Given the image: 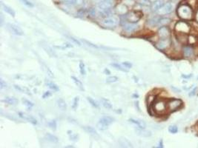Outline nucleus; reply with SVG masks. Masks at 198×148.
<instances>
[{
	"label": "nucleus",
	"mask_w": 198,
	"mask_h": 148,
	"mask_svg": "<svg viewBox=\"0 0 198 148\" xmlns=\"http://www.w3.org/2000/svg\"><path fill=\"white\" fill-rule=\"evenodd\" d=\"M177 12L178 16L183 20H191L193 18V8L188 4H181Z\"/></svg>",
	"instance_id": "1"
},
{
	"label": "nucleus",
	"mask_w": 198,
	"mask_h": 148,
	"mask_svg": "<svg viewBox=\"0 0 198 148\" xmlns=\"http://www.w3.org/2000/svg\"><path fill=\"white\" fill-rule=\"evenodd\" d=\"M190 30V25L184 21L178 22L175 25V31L180 34H187Z\"/></svg>",
	"instance_id": "2"
},
{
	"label": "nucleus",
	"mask_w": 198,
	"mask_h": 148,
	"mask_svg": "<svg viewBox=\"0 0 198 148\" xmlns=\"http://www.w3.org/2000/svg\"><path fill=\"white\" fill-rule=\"evenodd\" d=\"M142 13L139 11H131L128 12L125 15V20L128 22L137 23L142 18Z\"/></svg>",
	"instance_id": "3"
},
{
	"label": "nucleus",
	"mask_w": 198,
	"mask_h": 148,
	"mask_svg": "<svg viewBox=\"0 0 198 148\" xmlns=\"http://www.w3.org/2000/svg\"><path fill=\"white\" fill-rule=\"evenodd\" d=\"M173 9L174 5L172 2H167L163 5L156 13L160 16L166 15V14H169L170 13L173 11Z\"/></svg>",
	"instance_id": "4"
},
{
	"label": "nucleus",
	"mask_w": 198,
	"mask_h": 148,
	"mask_svg": "<svg viewBox=\"0 0 198 148\" xmlns=\"http://www.w3.org/2000/svg\"><path fill=\"white\" fill-rule=\"evenodd\" d=\"M167 109V104L163 100H159L154 103V110L158 114H163L166 112Z\"/></svg>",
	"instance_id": "5"
},
{
	"label": "nucleus",
	"mask_w": 198,
	"mask_h": 148,
	"mask_svg": "<svg viewBox=\"0 0 198 148\" xmlns=\"http://www.w3.org/2000/svg\"><path fill=\"white\" fill-rule=\"evenodd\" d=\"M119 23V19L116 16H108L105 18L103 21V25L106 27H116Z\"/></svg>",
	"instance_id": "6"
},
{
	"label": "nucleus",
	"mask_w": 198,
	"mask_h": 148,
	"mask_svg": "<svg viewBox=\"0 0 198 148\" xmlns=\"http://www.w3.org/2000/svg\"><path fill=\"white\" fill-rule=\"evenodd\" d=\"M7 28L11 34L16 36H23L24 32L18 25H14V24L8 23L7 24Z\"/></svg>",
	"instance_id": "7"
},
{
	"label": "nucleus",
	"mask_w": 198,
	"mask_h": 148,
	"mask_svg": "<svg viewBox=\"0 0 198 148\" xmlns=\"http://www.w3.org/2000/svg\"><path fill=\"white\" fill-rule=\"evenodd\" d=\"M181 105H182V102H181V100L173 98V99L169 100L168 103H167V109L172 112V111L177 110Z\"/></svg>",
	"instance_id": "8"
},
{
	"label": "nucleus",
	"mask_w": 198,
	"mask_h": 148,
	"mask_svg": "<svg viewBox=\"0 0 198 148\" xmlns=\"http://www.w3.org/2000/svg\"><path fill=\"white\" fill-rule=\"evenodd\" d=\"M171 43H172V42H171L170 38H167V39H160V41L156 44V47H157L159 50H163L168 48V47L170 46Z\"/></svg>",
	"instance_id": "9"
},
{
	"label": "nucleus",
	"mask_w": 198,
	"mask_h": 148,
	"mask_svg": "<svg viewBox=\"0 0 198 148\" xmlns=\"http://www.w3.org/2000/svg\"><path fill=\"white\" fill-rule=\"evenodd\" d=\"M158 35L160 39H167L170 38L171 32L169 28L166 26H162L158 30Z\"/></svg>",
	"instance_id": "10"
},
{
	"label": "nucleus",
	"mask_w": 198,
	"mask_h": 148,
	"mask_svg": "<svg viewBox=\"0 0 198 148\" xmlns=\"http://www.w3.org/2000/svg\"><path fill=\"white\" fill-rule=\"evenodd\" d=\"M40 46L42 47L43 50L48 54L50 57H57V54L54 52V50L48 45V44H47L45 42H41Z\"/></svg>",
	"instance_id": "11"
},
{
	"label": "nucleus",
	"mask_w": 198,
	"mask_h": 148,
	"mask_svg": "<svg viewBox=\"0 0 198 148\" xmlns=\"http://www.w3.org/2000/svg\"><path fill=\"white\" fill-rule=\"evenodd\" d=\"M18 115H19V116L20 117V118H23V119H25V120H26V121H28V122H30V123L33 124V125H37V119H36L34 117L30 116V115L26 114V113H21V112L18 113Z\"/></svg>",
	"instance_id": "12"
},
{
	"label": "nucleus",
	"mask_w": 198,
	"mask_h": 148,
	"mask_svg": "<svg viewBox=\"0 0 198 148\" xmlns=\"http://www.w3.org/2000/svg\"><path fill=\"white\" fill-rule=\"evenodd\" d=\"M139 25H137L136 23H131V22H128L125 23L124 25H123V28L126 32L128 33H132L134 31H135L138 28Z\"/></svg>",
	"instance_id": "13"
},
{
	"label": "nucleus",
	"mask_w": 198,
	"mask_h": 148,
	"mask_svg": "<svg viewBox=\"0 0 198 148\" xmlns=\"http://www.w3.org/2000/svg\"><path fill=\"white\" fill-rule=\"evenodd\" d=\"M116 12H117V14L119 15H125V14L128 13V8L127 6L124 4H119L117 5V7L115 8Z\"/></svg>",
	"instance_id": "14"
},
{
	"label": "nucleus",
	"mask_w": 198,
	"mask_h": 148,
	"mask_svg": "<svg viewBox=\"0 0 198 148\" xmlns=\"http://www.w3.org/2000/svg\"><path fill=\"white\" fill-rule=\"evenodd\" d=\"M128 121H129L131 123L134 124L135 125H137L139 128L145 129L146 127V123H145V122L141 119H139V118H129Z\"/></svg>",
	"instance_id": "15"
},
{
	"label": "nucleus",
	"mask_w": 198,
	"mask_h": 148,
	"mask_svg": "<svg viewBox=\"0 0 198 148\" xmlns=\"http://www.w3.org/2000/svg\"><path fill=\"white\" fill-rule=\"evenodd\" d=\"M164 4L165 3L163 0H155V1L151 5V8H152V10H153V11L157 12Z\"/></svg>",
	"instance_id": "16"
},
{
	"label": "nucleus",
	"mask_w": 198,
	"mask_h": 148,
	"mask_svg": "<svg viewBox=\"0 0 198 148\" xmlns=\"http://www.w3.org/2000/svg\"><path fill=\"white\" fill-rule=\"evenodd\" d=\"M99 122H100V123L103 124V125L108 126H108L111 125V124L114 122V118L111 116H103V118H101L100 119H99Z\"/></svg>",
	"instance_id": "17"
},
{
	"label": "nucleus",
	"mask_w": 198,
	"mask_h": 148,
	"mask_svg": "<svg viewBox=\"0 0 198 148\" xmlns=\"http://www.w3.org/2000/svg\"><path fill=\"white\" fill-rule=\"evenodd\" d=\"M183 54H184L185 57L189 58L193 56L194 55V50L192 47L186 46L183 48Z\"/></svg>",
	"instance_id": "18"
},
{
	"label": "nucleus",
	"mask_w": 198,
	"mask_h": 148,
	"mask_svg": "<svg viewBox=\"0 0 198 148\" xmlns=\"http://www.w3.org/2000/svg\"><path fill=\"white\" fill-rule=\"evenodd\" d=\"M14 87L16 90L19 91V92L23 93V94H25L27 95H31V93H30V90H29L28 87H23V86H20V85H14Z\"/></svg>",
	"instance_id": "19"
},
{
	"label": "nucleus",
	"mask_w": 198,
	"mask_h": 148,
	"mask_svg": "<svg viewBox=\"0 0 198 148\" xmlns=\"http://www.w3.org/2000/svg\"><path fill=\"white\" fill-rule=\"evenodd\" d=\"M45 138L47 141H48V142H51V143H54V144L58 143V142H59V139H58L57 137L54 136V135L51 134V133H46L45 136Z\"/></svg>",
	"instance_id": "20"
},
{
	"label": "nucleus",
	"mask_w": 198,
	"mask_h": 148,
	"mask_svg": "<svg viewBox=\"0 0 198 148\" xmlns=\"http://www.w3.org/2000/svg\"><path fill=\"white\" fill-rule=\"evenodd\" d=\"M118 142H119V145H120L121 147H132L131 143L129 141L125 138H120L119 139V141H118Z\"/></svg>",
	"instance_id": "21"
},
{
	"label": "nucleus",
	"mask_w": 198,
	"mask_h": 148,
	"mask_svg": "<svg viewBox=\"0 0 198 148\" xmlns=\"http://www.w3.org/2000/svg\"><path fill=\"white\" fill-rule=\"evenodd\" d=\"M2 102L10 105H16L19 102V100L14 97H6L5 99L2 100Z\"/></svg>",
	"instance_id": "22"
},
{
	"label": "nucleus",
	"mask_w": 198,
	"mask_h": 148,
	"mask_svg": "<svg viewBox=\"0 0 198 148\" xmlns=\"http://www.w3.org/2000/svg\"><path fill=\"white\" fill-rule=\"evenodd\" d=\"M45 85H46L47 87H48L51 90H52L54 91H58L59 90V87H58V86L56 85L55 83H54L53 82L50 81V80L45 79Z\"/></svg>",
	"instance_id": "23"
},
{
	"label": "nucleus",
	"mask_w": 198,
	"mask_h": 148,
	"mask_svg": "<svg viewBox=\"0 0 198 148\" xmlns=\"http://www.w3.org/2000/svg\"><path fill=\"white\" fill-rule=\"evenodd\" d=\"M83 129H84L87 133H89V134L92 135V136H94L99 137V135H98L97 131L96 130L94 127H91V126H85V127H83Z\"/></svg>",
	"instance_id": "24"
},
{
	"label": "nucleus",
	"mask_w": 198,
	"mask_h": 148,
	"mask_svg": "<svg viewBox=\"0 0 198 148\" xmlns=\"http://www.w3.org/2000/svg\"><path fill=\"white\" fill-rule=\"evenodd\" d=\"M136 133H137V135H139V136H143V137H148L152 135V133H151V132H149V131L146 130L145 129L139 128V127H138V129L136 130Z\"/></svg>",
	"instance_id": "25"
},
{
	"label": "nucleus",
	"mask_w": 198,
	"mask_h": 148,
	"mask_svg": "<svg viewBox=\"0 0 198 148\" xmlns=\"http://www.w3.org/2000/svg\"><path fill=\"white\" fill-rule=\"evenodd\" d=\"M2 7L3 10H4L7 13V14H8L9 15L13 16V17H14V16H15L16 13L11 8H10V7L8 6V5H5V4H3V3H2Z\"/></svg>",
	"instance_id": "26"
},
{
	"label": "nucleus",
	"mask_w": 198,
	"mask_h": 148,
	"mask_svg": "<svg viewBox=\"0 0 198 148\" xmlns=\"http://www.w3.org/2000/svg\"><path fill=\"white\" fill-rule=\"evenodd\" d=\"M100 102L102 105H103V107H105L106 109H108V110L112 109V104L111 103V102L108 99H107V98H101Z\"/></svg>",
	"instance_id": "27"
},
{
	"label": "nucleus",
	"mask_w": 198,
	"mask_h": 148,
	"mask_svg": "<svg viewBox=\"0 0 198 148\" xmlns=\"http://www.w3.org/2000/svg\"><path fill=\"white\" fill-rule=\"evenodd\" d=\"M65 4L70 5H82L83 4V0H63Z\"/></svg>",
	"instance_id": "28"
},
{
	"label": "nucleus",
	"mask_w": 198,
	"mask_h": 148,
	"mask_svg": "<svg viewBox=\"0 0 198 148\" xmlns=\"http://www.w3.org/2000/svg\"><path fill=\"white\" fill-rule=\"evenodd\" d=\"M57 104L58 107H59V109H61L62 110H65L67 109L66 102H65V100L63 99V98H59V99H57Z\"/></svg>",
	"instance_id": "29"
},
{
	"label": "nucleus",
	"mask_w": 198,
	"mask_h": 148,
	"mask_svg": "<svg viewBox=\"0 0 198 148\" xmlns=\"http://www.w3.org/2000/svg\"><path fill=\"white\" fill-rule=\"evenodd\" d=\"M111 65L112 67H114L115 69H117V70L123 71V72H128V69H127L126 67L123 66V64L120 65V64H118V63H112L111 64Z\"/></svg>",
	"instance_id": "30"
},
{
	"label": "nucleus",
	"mask_w": 198,
	"mask_h": 148,
	"mask_svg": "<svg viewBox=\"0 0 198 148\" xmlns=\"http://www.w3.org/2000/svg\"><path fill=\"white\" fill-rule=\"evenodd\" d=\"M71 79L73 80L74 84H75V85H77L81 90H84V87H83V83H82V82L80 81V80H79V78H77V77H76V76H71Z\"/></svg>",
	"instance_id": "31"
},
{
	"label": "nucleus",
	"mask_w": 198,
	"mask_h": 148,
	"mask_svg": "<svg viewBox=\"0 0 198 148\" xmlns=\"http://www.w3.org/2000/svg\"><path fill=\"white\" fill-rule=\"evenodd\" d=\"M170 22V19L168 18H159V20H158L157 25L158 26H165V25H167Z\"/></svg>",
	"instance_id": "32"
},
{
	"label": "nucleus",
	"mask_w": 198,
	"mask_h": 148,
	"mask_svg": "<svg viewBox=\"0 0 198 148\" xmlns=\"http://www.w3.org/2000/svg\"><path fill=\"white\" fill-rule=\"evenodd\" d=\"M67 133H68V135L69 136V138H70V140L73 141V142H77L78 138H79V136H78L77 133H74L73 131L68 130Z\"/></svg>",
	"instance_id": "33"
},
{
	"label": "nucleus",
	"mask_w": 198,
	"mask_h": 148,
	"mask_svg": "<svg viewBox=\"0 0 198 148\" xmlns=\"http://www.w3.org/2000/svg\"><path fill=\"white\" fill-rule=\"evenodd\" d=\"M22 102L23 105L26 106L28 109H31V107H34V104L33 103V102L29 101L28 99H26V98H22Z\"/></svg>",
	"instance_id": "34"
},
{
	"label": "nucleus",
	"mask_w": 198,
	"mask_h": 148,
	"mask_svg": "<svg viewBox=\"0 0 198 148\" xmlns=\"http://www.w3.org/2000/svg\"><path fill=\"white\" fill-rule=\"evenodd\" d=\"M48 126L51 129L53 130H56L57 127V122H56L55 120H51V121H49L48 122Z\"/></svg>",
	"instance_id": "35"
},
{
	"label": "nucleus",
	"mask_w": 198,
	"mask_h": 148,
	"mask_svg": "<svg viewBox=\"0 0 198 148\" xmlns=\"http://www.w3.org/2000/svg\"><path fill=\"white\" fill-rule=\"evenodd\" d=\"M42 67H44V68H43V69H44V70L47 73V74H48L51 78H54V73H53L52 71L50 70V68H49V67L47 66L46 65H45L44 63H42Z\"/></svg>",
	"instance_id": "36"
},
{
	"label": "nucleus",
	"mask_w": 198,
	"mask_h": 148,
	"mask_svg": "<svg viewBox=\"0 0 198 148\" xmlns=\"http://www.w3.org/2000/svg\"><path fill=\"white\" fill-rule=\"evenodd\" d=\"M79 71H80V74L83 76H85L86 74V70H85V63L83 62V61L79 62Z\"/></svg>",
	"instance_id": "37"
},
{
	"label": "nucleus",
	"mask_w": 198,
	"mask_h": 148,
	"mask_svg": "<svg viewBox=\"0 0 198 148\" xmlns=\"http://www.w3.org/2000/svg\"><path fill=\"white\" fill-rule=\"evenodd\" d=\"M81 41L83 42H84L86 45H88V47H91V48H94V49H98V48H99V47H98L97 45H94V44L91 43V42H88V40L84 39H81Z\"/></svg>",
	"instance_id": "38"
},
{
	"label": "nucleus",
	"mask_w": 198,
	"mask_h": 148,
	"mask_svg": "<svg viewBox=\"0 0 198 148\" xmlns=\"http://www.w3.org/2000/svg\"><path fill=\"white\" fill-rule=\"evenodd\" d=\"M87 100H88L89 104H91V105L93 106L94 107H96V108L99 107V104H98L94 98H92L91 97H87Z\"/></svg>",
	"instance_id": "39"
},
{
	"label": "nucleus",
	"mask_w": 198,
	"mask_h": 148,
	"mask_svg": "<svg viewBox=\"0 0 198 148\" xmlns=\"http://www.w3.org/2000/svg\"><path fill=\"white\" fill-rule=\"evenodd\" d=\"M119 80V78L117 76H109L106 78V82L107 83H114V82H117Z\"/></svg>",
	"instance_id": "40"
},
{
	"label": "nucleus",
	"mask_w": 198,
	"mask_h": 148,
	"mask_svg": "<svg viewBox=\"0 0 198 148\" xmlns=\"http://www.w3.org/2000/svg\"><path fill=\"white\" fill-rule=\"evenodd\" d=\"M79 96H76L73 101V105H72V108L74 110H76L77 108L78 105H79Z\"/></svg>",
	"instance_id": "41"
},
{
	"label": "nucleus",
	"mask_w": 198,
	"mask_h": 148,
	"mask_svg": "<svg viewBox=\"0 0 198 148\" xmlns=\"http://www.w3.org/2000/svg\"><path fill=\"white\" fill-rule=\"evenodd\" d=\"M97 127L99 130H105L108 129V126L103 125V124L100 123L99 122L97 124Z\"/></svg>",
	"instance_id": "42"
},
{
	"label": "nucleus",
	"mask_w": 198,
	"mask_h": 148,
	"mask_svg": "<svg viewBox=\"0 0 198 148\" xmlns=\"http://www.w3.org/2000/svg\"><path fill=\"white\" fill-rule=\"evenodd\" d=\"M168 131H169V132L172 133H177L178 129H177V127H176V126L171 125L170 127H168Z\"/></svg>",
	"instance_id": "43"
},
{
	"label": "nucleus",
	"mask_w": 198,
	"mask_h": 148,
	"mask_svg": "<svg viewBox=\"0 0 198 148\" xmlns=\"http://www.w3.org/2000/svg\"><path fill=\"white\" fill-rule=\"evenodd\" d=\"M67 37H68V39H70V40H71V41L73 42L74 43L77 44V45H78V46H81V43H80V42L78 41L77 39H75V38L72 37V36H67Z\"/></svg>",
	"instance_id": "44"
},
{
	"label": "nucleus",
	"mask_w": 198,
	"mask_h": 148,
	"mask_svg": "<svg viewBox=\"0 0 198 148\" xmlns=\"http://www.w3.org/2000/svg\"><path fill=\"white\" fill-rule=\"evenodd\" d=\"M139 3L142 5H144V6H148V5H151V2L149 0H138Z\"/></svg>",
	"instance_id": "45"
},
{
	"label": "nucleus",
	"mask_w": 198,
	"mask_h": 148,
	"mask_svg": "<svg viewBox=\"0 0 198 148\" xmlns=\"http://www.w3.org/2000/svg\"><path fill=\"white\" fill-rule=\"evenodd\" d=\"M7 87H8V85H7L6 82L1 78V80H0V88L4 89V88H6Z\"/></svg>",
	"instance_id": "46"
},
{
	"label": "nucleus",
	"mask_w": 198,
	"mask_h": 148,
	"mask_svg": "<svg viewBox=\"0 0 198 148\" xmlns=\"http://www.w3.org/2000/svg\"><path fill=\"white\" fill-rule=\"evenodd\" d=\"M123 65L126 67L127 69H130L132 67V64L129 62H123Z\"/></svg>",
	"instance_id": "47"
},
{
	"label": "nucleus",
	"mask_w": 198,
	"mask_h": 148,
	"mask_svg": "<svg viewBox=\"0 0 198 148\" xmlns=\"http://www.w3.org/2000/svg\"><path fill=\"white\" fill-rule=\"evenodd\" d=\"M20 1L24 3L25 5H27V6H28V7H33V6H34V5H33L30 1H28V0H20Z\"/></svg>",
	"instance_id": "48"
},
{
	"label": "nucleus",
	"mask_w": 198,
	"mask_h": 148,
	"mask_svg": "<svg viewBox=\"0 0 198 148\" xmlns=\"http://www.w3.org/2000/svg\"><path fill=\"white\" fill-rule=\"evenodd\" d=\"M85 13H86V10H85V9H82V10L78 12V14H79V16H83L85 14Z\"/></svg>",
	"instance_id": "49"
},
{
	"label": "nucleus",
	"mask_w": 198,
	"mask_h": 148,
	"mask_svg": "<svg viewBox=\"0 0 198 148\" xmlns=\"http://www.w3.org/2000/svg\"><path fill=\"white\" fill-rule=\"evenodd\" d=\"M51 93L49 92V91H46V92L44 94H43V96H42V97L43 98H48L49 96H51Z\"/></svg>",
	"instance_id": "50"
},
{
	"label": "nucleus",
	"mask_w": 198,
	"mask_h": 148,
	"mask_svg": "<svg viewBox=\"0 0 198 148\" xmlns=\"http://www.w3.org/2000/svg\"><path fill=\"white\" fill-rule=\"evenodd\" d=\"M104 74L105 75H110L111 74V71L108 70V69H107V68H105V70H104Z\"/></svg>",
	"instance_id": "51"
},
{
	"label": "nucleus",
	"mask_w": 198,
	"mask_h": 148,
	"mask_svg": "<svg viewBox=\"0 0 198 148\" xmlns=\"http://www.w3.org/2000/svg\"><path fill=\"white\" fill-rule=\"evenodd\" d=\"M195 19H196V21H197L198 22V9L197 10V13H196V14H195Z\"/></svg>",
	"instance_id": "52"
}]
</instances>
